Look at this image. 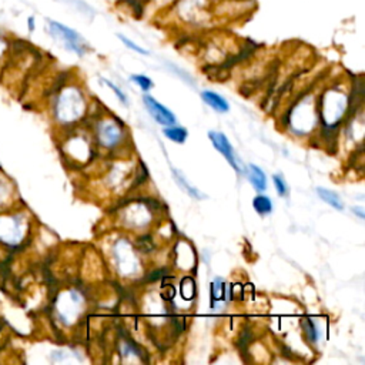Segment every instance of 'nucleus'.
Listing matches in <instances>:
<instances>
[{"label": "nucleus", "mask_w": 365, "mask_h": 365, "mask_svg": "<svg viewBox=\"0 0 365 365\" xmlns=\"http://www.w3.org/2000/svg\"><path fill=\"white\" fill-rule=\"evenodd\" d=\"M48 33L51 34V37H54L56 40H58L67 50L83 56L86 53V43L83 40V37L73 29L67 27L63 23L54 21V20H48Z\"/></svg>", "instance_id": "1"}, {"label": "nucleus", "mask_w": 365, "mask_h": 365, "mask_svg": "<svg viewBox=\"0 0 365 365\" xmlns=\"http://www.w3.org/2000/svg\"><path fill=\"white\" fill-rule=\"evenodd\" d=\"M143 101L148 110V113L153 115V118L163 124V125H174L175 124V117L174 114L167 108L164 107L163 104H160L155 98H153L151 96H144L143 97Z\"/></svg>", "instance_id": "2"}, {"label": "nucleus", "mask_w": 365, "mask_h": 365, "mask_svg": "<svg viewBox=\"0 0 365 365\" xmlns=\"http://www.w3.org/2000/svg\"><path fill=\"white\" fill-rule=\"evenodd\" d=\"M208 137L211 140V143L214 144V147L225 157V160L231 164V167L240 173V167L237 164V160H235V155H234V150L230 144V141L227 140V137L222 134V133H218V131H210L208 133Z\"/></svg>", "instance_id": "3"}, {"label": "nucleus", "mask_w": 365, "mask_h": 365, "mask_svg": "<svg viewBox=\"0 0 365 365\" xmlns=\"http://www.w3.org/2000/svg\"><path fill=\"white\" fill-rule=\"evenodd\" d=\"M201 98L214 110L220 111V113H225L228 111V103L217 93L214 91H202L201 93Z\"/></svg>", "instance_id": "4"}, {"label": "nucleus", "mask_w": 365, "mask_h": 365, "mask_svg": "<svg viewBox=\"0 0 365 365\" xmlns=\"http://www.w3.org/2000/svg\"><path fill=\"white\" fill-rule=\"evenodd\" d=\"M248 170H250V171H248L250 181L252 182V185L255 187V190L259 191V192L265 191V190H267V177H265L264 171H262L259 167H257L255 164H250Z\"/></svg>", "instance_id": "5"}, {"label": "nucleus", "mask_w": 365, "mask_h": 365, "mask_svg": "<svg viewBox=\"0 0 365 365\" xmlns=\"http://www.w3.org/2000/svg\"><path fill=\"white\" fill-rule=\"evenodd\" d=\"M317 192H318L319 198H322L327 204H329V205L334 207L335 210H344V202H342V200L339 198V195H338L335 191H331V190L318 187V188H317Z\"/></svg>", "instance_id": "6"}, {"label": "nucleus", "mask_w": 365, "mask_h": 365, "mask_svg": "<svg viewBox=\"0 0 365 365\" xmlns=\"http://www.w3.org/2000/svg\"><path fill=\"white\" fill-rule=\"evenodd\" d=\"M164 134H165L167 138H170L171 141H175V143H184L187 135H188L185 128H182V127H171V125L164 128Z\"/></svg>", "instance_id": "7"}, {"label": "nucleus", "mask_w": 365, "mask_h": 365, "mask_svg": "<svg viewBox=\"0 0 365 365\" xmlns=\"http://www.w3.org/2000/svg\"><path fill=\"white\" fill-rule=\"evenodd\" d=\"M252 205L255 208V211L261 215H265L268 212H271L272 210V204H271V200L265 195H257L252 201Z\"/></svg>", "instance_id": "8"}, {"label": "nucleus", "mask_w": 365, "mask_h": 365, "mask_svg": "<svg viewBox=\"0 0 365 365\" xmlns=\"http://www.w3.org/2000/svg\"><path fill=\"white\" fill-rule=\"evenodd\" d=\"M173 174H174V178L177 180V182H178V185L180 187H182L191 197H195V198H204V195H201V192L198 191V190H195V188H192L187 181H185V178L184 177H181L175 170H173Z\"/></svg>", "instance_id": "9"}, {"label": "nucleus", "mask_w": 365, "mask_h": 365, "mask_svg": "<svg viewBox=\"0 0 365 365\" xmlns=\"http://www.w3.org/2000/svg\"><path fill=\"white\" fill-rule=\"evenodd\" d=\"M131 80L134 81V83H137L144 91H148L151 87H153V83H151V80L148 78V77H145V76H143V74H134V76H131Z\"/></svg>", "instance_id": "10"}, {"label": "nucleus", "mask_w": 365, "mask_h": 365, "mask_svg": "<svg viewBox=\"0 0 365 365\" xmlns=\"http://www.w3.org/2000/svg\"><path fill=\"white\" fill-rule=\"evenodd\" d=\"M118 38L123 41V44L124 46H127L128 48H131V50H134V51H137V53H140V54H143V56H147L148 54V51L147 50H144L143 47H140V46H137L134 41H131L128 37H125V36H123V34H118Z\"/></svg>", "instance_id": "11"}, {"label": "nucleus", "mask_w": 365, "mask_h": 365, "mask_svg": "<svg viewBox=\"0 0 365 365\" xmlns=\"http://www.w3.org/2000/svg\"><path fill=\"white\" fill-rule=\"evenodd\" d=\"M272 180H274V185H275L278 194H279L281 197H284V195L287 194V185H285L284 178H282L279 174H275V175H272Z\"/></svg>", "instance_id": "12"}, {"label": "nucleus", "mask_w": 365, "mask_h": 365, "mask_svg": "<svg viewBox=\"0 0 365 365\" xmlns=\"http://www.w3.org/2000/svg\"><path fill=\"white\" fill-rule=\"evenodd\" d=\"M304 329H305V334H307V338H308V339H311V341H315V339H317L315 327H314V324H312L309 319H305V321H304Z\"/></svg>", "instance_id": "13"}, {"label": "nucleus", "mask_w": 365, "mask_h": 365, "mask_svg": "<svg viewBox=\"0 0 365 365\" xmlns=\"http://www.w3.org/2000/svg\"><path fill=\"white\" fill-rule=\"evenodd\" d=\"M104 83H106V84H107V86H108V87H110L115 94H117V97H118L123 103H127V97L121 93V90H120L115 84H113V83H111V81H108V80H104Z\"/></svg>", "instance_id": "14"}, {"label": "nucleus", "mask_w": 365, "mask_h": 365, "mask_svg": "<svg viewBox=\"0 0 365 365\" xmlns=\"http://www.w3.org/2000/svg\"><path fill=\"white\" fill-rule=\"evenodd\" d=\"M7 48H9V41H7L6 36L0 31V58L6 54Z\"/></svg>", "instance_id": "15"}, {"label": "nucleus", "mask_w": 365, "mask_h": 365, "mask_svg": "<svg viewBox=\"0 0 365 365\" xmlns=\"http://www.w3.org/2000/svg\"><path fill=\"white\" fill-rule=\"evenodd\" d=\"M27 29H29V31H33L36 29V19H34V16H30L27 19Z\"/></svg>", "instance_id": "16"}, {"label": "nucleus", "mask_w": 365, "mask_h": 365, "mask_svg": "<svg viewBox=\"0 0 365 365\" xmlns=\"http://www.w3.org/2000/svg\"><path fill=\"white\" fill-rule=\"evenodd\" d=\"M352 211H354V212H356V214H358V217H359V218H362V220H364V218H365V214H364V212H362V210H359V208H352Z\"/></svg>", "instance_id": "17"}]
</instances>
